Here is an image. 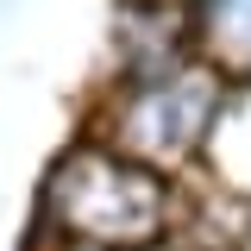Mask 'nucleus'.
<instances>
[{"mask_svg":"<svg viewBox=\"0 0 251 251\" xmlns=\"http://www.w3.org/2000/svg\"><path fill=\"white\" fill-rule=\"evenodd\" d=\"M214 82L207 75H170V82H145V88L126 100L120 113V138L132 151H151V157H182L201 126L214 120Z\"/></svg>","mask_w":251,"mask_h":251,"instance_id":"f03ea898","label":"nucleus"},{"mask_svg":"<svg viewBox=\"0 0 251 251\" xmlns=\"http://www.w3.org/2000/svg\"><path fill=\"white\" fill-rule=\"evenodd\" d=\"M50 207L88 245H145L163 220V188L126 157L75 151L50 176Z\"/></svg>","mask_w":251,"mask_h":251,"instance_id":"f257e3e1","label":"nucleus"},{"mask_svg":"<svg viewBox=\"0 0 251 251\" xmlns=\"http://www.w3.org/2000/svg\"><path fill=\"white\" fill-rule=\"evenodd\" d=\"M195 31H201L207 57L226 75L251 82V0H201L195 6Z\"/></svg>","mask_w":251,"mask_h":251,"instance_id":"7ed1b4c3","label":"nucleus"}]
</instances>
